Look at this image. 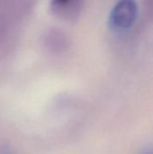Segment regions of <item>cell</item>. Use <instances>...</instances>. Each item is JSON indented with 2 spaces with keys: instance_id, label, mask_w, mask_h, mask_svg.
Instances as JSON below:
<instances>
[{
  "instance_id": "cell-1",
  "label": "cell",
  "mask_w": 153,
  "mask_h": 154,
  "mask_svg": "<svg viewBox=\"0 0 153 154\" xmlns=\"http://www.w3.org/2000/svg\"><path fill=\"white\" fill-rule=\"evenodd\" d=\"M138 16V5L132 0H123L115 5L112 8L108 23L111 28L115 30H124L130 28Z\"/></svg>"
},
{
  "instance_id": "cell-2",
  "label": "cell",
  "mask_w": 153,
  "mask_h": 154,
  "mask_svg": "<svg viewBox=\"0 0 153 154\" xmlns=\"http://www.w3.org/2000/svg\"><path fill=\"white\" fill-rule=\"evenodd\" d=\"M52 9L60 15L72 19L78 14L81 3L78 1H55L52 3Z\"/></svg>"
},
{
  "instance_id": "cell-3",
  "label": "cell",
  "mask_w": 153,
  "mask_h": 154,
  "mask_svg": "<svg viewBox=\"0 0 153 154\" xmlns=\"http://www.w3.org/2000/svg\"><path fill=\"white\" fill-rule=\"evenodd\" d=\"M141 154H153V149H151V150H147L145 152H143Z\"/></svg>"
}]
</instances>
